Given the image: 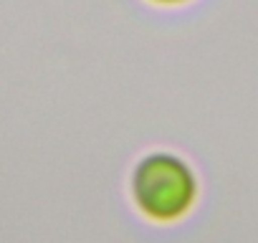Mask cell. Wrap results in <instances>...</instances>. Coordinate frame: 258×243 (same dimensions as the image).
Wrapping results in <instances>:
<instances>
[{
    "label": "cell",
    "mask_w": 258,
    "mask_h": 243,
    "mask_svg": "<svg viewBox=\"0 0 258 243\" xmlns=\"http://www.w3.org/2000/svg\"><path fill=\"white\" fill-rule=\"evenodd\" d=\"M135 208L152 223L170 225L182 220L198 203L200 183L187 160L172 152L142 157L129 180Z\"/></svg>",
    "instance_id": "obj_1"
},
{
    "label": "cell",
    "mask_w": 258,
    "mask_h": 243,
    "mask_svg": "<svg viewBox=\"0 0 258 243\" xmlns=\"http://www.w3.org/2000/svg\"><path fill=\"white\" fill-rule=\"evenodd\" d=\"M150 3H155V6H165V8H172V6H187V3H192V0H150Z\"/></svg>",
    "instance_id": "obj_2"
}]
</instances>
